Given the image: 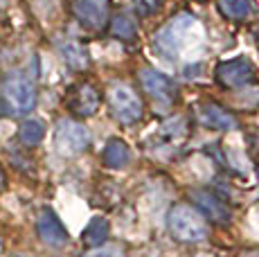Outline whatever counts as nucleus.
Instances as JSON below:
<instances>
[{
  "label": "nucleus",
  "instance_id": "nucleus-1",
  "mask_svg": "<svg viewBox=\"0 0 259 257\" xmlns=\"http://www.w3.org/2000/svg\"><path fill=\"white\" fill-rule=\"evenodd\" d=\"M167 228L181 241H201L207 237V226L194 205L176 203L167 215Z\"/></svg>",
  "mask_w": 259,
  "mask_h": 257
},
{
  "label": "nucleus",
  "instance_id": "nucleus-2",
  "mask_svg": "<svg viewBox=\"0 0 259 257\" xmlns=\"http://www.w3.org/2000/svg\"><path fill=\"white\" fill-rule=\"evenodd\" d=\"M194 25H196V21H194V16H189V14H181V16L171 18V21L167 23V27H162L160 32L156 34V38H153L156 52L160 54V57L169 59V61H174V59L181 54L187 32Z\"/></svg>",
  "mask_w": 259,
  "mask_h": 257
},
{
  "label": "nucleus",
  "instance_id": "nucleus-3",
  "mask_svg": "<svg viewBox=\"0 0 259 257\" xmlns=\"http://www.w3.org/2000/svg\"><path fill=\"white\" fill-rule=\"evenodd\" d=\"M54 142H57L59 154L63 156H74L81 154L91 145V133L83 124L74 120H61L54 131Z\"/></svg>",
  "mask_w": 259,
  "mask_h": 257
},
{
  "label": "nucleus",
  "instance_id": "nucleus-4",
  "mask_svg": "<svg viewBox=\"0 0 259 257\" xmlns=\"http://www.w3.org/2000/svg\"><path fill=\"white\" fill-rule=\"evenodd\" d=\"M111 111L122 124H136L142 117V102L128 86H113L108 93Z\"/></svg>",
  "mask_w": 259,
  "mask_h": 257
},
{
  "label": "nucleus",
  "instance_id": "nucleus-5",
  "mask_svg": "<svg viewBox=\"0 0 259 257\" xmlns=\"http://www.w3.org/2000/svg\"><path fill=\"white\" fill-rule=\"evenodd\" d=\"M5 97H7V102L12 104V108L16 113H29L36 106L34 83L21 75H12L5 81Z\"/></svg>",
  "mask_w": 259,
  "mask_h": 257
},
{
  "label": "nucleus",
  "instance_id": "nucleus-6",
  "mask_svg": "<svg viewBox=\"0 0 259 257\" xmlns=\"http://www.w3.org/2000/svg\"><path fill=\"white\" fill-rule=\"evenodd\" d=\"M217 79L226 88H243L255 79V68L248 59H232L217 66Z\"/></svg>",
  "mask_w": 259,
  "mask_h": 257
},
{
  "label": "nucleus",
  "instance_id": "nucleus-7",
  "mask_svg": "<svg viewBox=\"0 0 259 257\" xmlns=\"http://www.w3.org/2000/svg\"><path fill=\"white\" fill-rule=\"evenodd\" d=\"M140 83L153 100L165 104V106L176 100V83H174L167 75L153 70V68H142L140 70Z\"/></svg>",
  "mask_w": 259,
  "mask_h": 257
},
{
  "label": "nucleus",
  "instance_id": "nucleus-8",
  "mask_svg": "<svg viewBox=\"0 0 259 257\" xmlns=\"http://www.w3.org/2000/svg\"><path fill=\"white\" fill-rule=\"evenodd\" d=\"M192 201H194V207H196L198 212H203L207 219L217 221V224H228V221H230V207L223 203L217 194H212V192L194 190Z\"/></svg>",
  "mask_w": 259,
  "mask_h": 257
},
{
  "label": "nucleus",
  "instance_id": "nucleus-9",
  "mask_svg": "<svg viewBox=\"0 0 259 257\" xmlns=\"http://www.w3.org/2000/svg\"><path fill=\"white\" fill-rule=\"evenodd\" d=\"M36 230H38V237L41 241H46L48 246H63L68 241V230L66 226L61 224L57 215H54L50 207L38 215V221H36Z\"/></svg>",
  "mask_w": 259,
  "mask_h": 257
},
{
  "label": "nucleus",
  "instance_id": "nucleus-10",
  "mask_svg": "<svg viewBox=\"0 0 259 257\" xmlns=\"http://www.w3.org/2000/svg\"><path fill=\"white\" fill-rule=\"evenodd\" d=\"M72 12L86 27H102L108 18V0H74Z\"/></svg>",
  "mask_w": 259,
  "mask_h": 257
},
{
  "label": "nucleus",
  "instance_id": "nucleus-11",
  "mask_svg": "<svg viewBox=\"0 0 259 257\" xmlns=\"http://www.w3.org/2000/svg\"><path fill=\"white\" fill-rule=\"evenodd\" d=\"M68 108L79 117H91L99 108V93L91 83H79L68 95Z\"/></svg>",
  "mask_w": 259,
  "mask_h": 257
},
{
  "label": "nucleus",
  "instance_id": "nucleus-12",
  "mask_svg": "<svg viewBox=\"0 0 259 257\" xmlns=\"http://www.w3.org/2000/svg\"><path fill=\"white\" fill-rule=\"evenodd\" d=\"M201 122L210 128H217V131H232V128H237L235 115H230L226 108L217 106V104H205L201 108Z\"/></svg>",
  "mask_w": 259,
  "mask_h": 257
},
{
  "label": "nucleus",
  "instance_id": "nucleus-13",
  "mask_svg": "<svg viewBox=\"0 0 259 257\" xmlns=\"http://www.w3.org/2000/svg\"><path fill=\"white\" fill-rule=\"evenodd\" d=\"M128 162H131V149L126 147V142L117 140V138L108 140L104 147V165L111 169H124Z\"/></svg>",
  "mask_w": 259,
  "mask_h": 257
},
{
  "label": "nucleus",
  "instance_id": "nucleus-14",
  "mask_svg": "<svg viewBox=\"0 0 259 257\" xmlns=\"http://www.w3.org/2000/svg\"><path fill=\"white\" fill-rule=\"evenodd\" d=\"M108 232H111L108 221L104 219V217H93L81 232V241L88 246V248H97V246H102L104 241L108 239Z\"/></svg>",
  "mask_w": 259,
  "mask_h": 257
},
{
  "label": "nucleus",
  "instance_id": "nucleus-15",
  "mask_svg": "<svg viewBox=\"0 0 259 257\" xmlns=\"http://www.w3.org/2000/svg\"><path fill=\"white\" fill-rule=\"evenodd\" d=\"M61 54L72 70H83V68H88V52H86V48L79 46V43H74V41L61 43Z\"/></svg>",
  "mask_w": 259,
  "mask_h": 257
},
{
  "label": "nucleus",
  "instance_id": "nucleus-16",
  "mask_svg": "<svg viewBox=\"0 0 259 257\" xmlns=\"http://www.w3.org/2000/svg\"><path fill=\"white\" fill-rule=\"evenodd\" d=\"M43 136H46V124L41 120H25L18 128V138L27 147H36L43 140Z\"/></svg>",
  "mask_w": 259,
  "mask_h": 257
},
{
  "label": "nucleus",
  "instance_id": "nucleus-17",
  "mask_svg": "<svg viewBox=\"0 0 259 257\" xmlns=\"http://www.w3.org/2000/svg\"><path fill=\"white\" fill-rule=\"evenodd\" d=\"M221 9L228 18L235 21H243L255 12V3L252 0H221Z\"/></svg>",
  "mask_w": 259,
  "mask_h": 257
},
{
  "label": "nucleus",
  "instance_id": "nucleus-18",
  "mask_svg": "<svg viewBox=\"0 0 259 257\" xmlns=\"http://www.w3.org/2000/svg\"><path fill=\"white\" fill-rule=\"evenodd\" d=\"M111 32L113 36L119 38V41H133L138 34V27H136V21L126 14H119V16L113 18V25H111Z\"/></svg>",
  "mask_w": 259,
  "mask_h": 257
},
{
  "label": "nucleus",
  "instance_id": "nucleus-19",
  "mask_svg": "<svg viewBox=\"0 0 259 257\" xmlns=\"http://www.w3.org/2000/svg\"><path fill=\"white\" fill-rule=\"evenodd\" d=\"M133 3H136V12L140 16H151V14L160 12L165 0H133Z\"/></svg>",
  "mask_w": 259,
  "mask_h": 257
},
{
  "label": "nucleus",
  "instance_id": "nucleus-20",
  "mask_svg": "<svg viewBox=\"0 0 259 257\" xmlns=\"http://www.w3.org/2000/svg\"><path fill=\"white\" fill-rule=\"evenodd\" d=\"M83 257H126V255H124V250L119 246H102V248H95Z\"/></svg>",
  "mask_w": 259,
  "mask_h": 257
},
{
  "label": "nucleus",
  "instance_id": "nucleus-21",
  "mask_svg": "<svg viewBox=\"0 0 259 257\" xmlns=\"http://www.w3.org/2000/svg\"><path fill=\"white\" fill-rule=\"evenodd\" d=\"M7 113V106H5V100H0V117Z\"/></svg>",
  "mask_w": 259,
  "mask_h": 257
},
{
  "label": "nucleus",
  "instance_id": "nucleus-22",
  "mask_svg": "<svg viewBox=\"0 0 259 257\" xmlns=\"http://www.w3.org/2000/svg\"><path fill=\"white\" fill-rule=\"evenodd\" d=\"M0 185H3V172H0Z\"/></svg>",
  "mask_w": 259,
  "mask_h": 257
},
{
  "label": "nucleus",
  "instance_id": "nucleus-23",
  "mask_svg": "<svg viewBox=\"0 0 259 257\" xmlns=\"http://www.w3.org/2000/svg\"><path fill=\"white\" fill-rule=\"evenodd\" d=\"M257 181H259V167H257Z\"/></svg>",
  "mask_w": 259,
  "mask_h": 257
},
{
  "label": "nucleus",
  "instance_id": "nucleus-24",
  "mask_svg": "<svg viewBox=\"0 0 259 257\" xmlns=\"http://www.w3.org/2000/svg\"><path fill=\"white\" fill-rule=\"evenodd\" d=\"M0 248H3V244H0Z\"/></svg>",
  "mask_w": 259,
  "mask_h": 257
},
{
  "label": "nucleus",
  "instance_id": "nucleus-25",
  "mask_svg": "<svg viewBox=\"0 0 259 257\" xmlns=\"http://www.w3.org/2000/svg\"><path fill=\"white\" fill-rule=\"evenodd\" d=\"M14 257H18V255H14Z\"/></svg>",
  "mask_w": 259,
  "mask_h": 257
}]
</instances>
